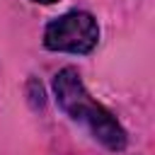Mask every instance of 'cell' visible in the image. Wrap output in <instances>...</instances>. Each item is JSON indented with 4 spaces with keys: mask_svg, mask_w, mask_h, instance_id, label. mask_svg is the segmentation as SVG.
I'll list each match as a JSON object with an SVG mask.
<instances>
[{
    "mask_svg": "<svg viewBox=\"0 0 155 155\" xmlns=\"http://www.w3.org/2000/svg\"><path fill=\"white\" fill-rule=\"evenodd\" d=\"M97 39H99L97 22L87 12H68L53 19L44 31L46 48L65 53H90L97 46Z\"/></svg>",
    "mask_w": 155,
    "mask_h": 155,
    "instance_id": "obj_2",
    "label": "cell"
},
{
    "mask_svg": "<svg viewBox=\"0 0 155 155\" xmlns=\"http://www.w3.org/2000/svg\"><path fill=\"white\" fill-rule=\"evenodd\" d=\"M34 2H46L48 5V2H56V0H34Z\"/></svg>",
    "mask_w": 155,
    "mask_h": 155,
    "instance_id": "obj_3",
    "label": "cell"
},
{
    "mask_svg": "<svg viewBox=\"0 0 155 155\" xmlns=\"http://www.w3.org/2000/svg\"><path fill=\"white\" fill-rule=\"evenodd\" d=\"M53 92H56V99H58L61 109L70 119H75L82 126H87L90 133L102 145H107L109 150H121L126 145L124 128L119 126V121L102 104H97L87 94V90H85V85H82V80H80L75 68H63L61 73H56Z\"/></svg>",
    "mask_w": 155,
    "mask_h": 155,
    "instance_id": "obj_1",
    "label": "cell"
}]
</instances>
